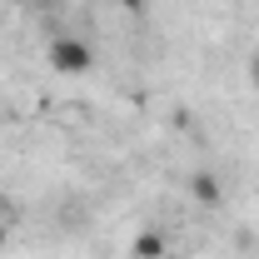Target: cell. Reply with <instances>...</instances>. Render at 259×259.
Returning <instances> with one entry per match:
<instances>
[{
  "mask_svg": "<svg viewBox=\"0 0 259 259\" xmlns=\"http://www.w3.org/2000/svg\"><path fill=\"white\" fill-rule=\"evenodd\" d=\"M90 65H95V50L85 40H75V35L50 40V70H60V75H90Z\"/></svg>",
  "mask_w": 259,
  "mask_h": 259,
  "instance_id": "6da1fadb",
  "label": "cell"
},
{
  "mask_svg": "<svg viewBox=\"0 0 259 259\" xmlns=\"http://www.w3.org/2000/svg\"><path fill=\"white\" fill-rule=\"evenodd\" d=\"M190 194L199 199V204H220V199H225V190H220V180H214L209 169H194V180H190Z\"/></svg>",
  "mask_w": 259,
  "mask_h": 259,
  "instance_id": "3957f363",
  "label": "cell"
},
{
  "mask_svg": "<svg viewBox=\"0 0 259 259\" xmlns=\"http://www.w3.org/2000/svg\"><path fill=\"white\" fill-rule=\"evenodd\" d=\"M120 5H125V10H135V15L145 10V0H120Z\"/></svg>",
  "mask_w": 259,
  "mask_h": 259,
  "instance_id": "277c9868",
  "label": "cell"
},
{
  "mask_svg": "<svg viewBox=\"0 0 259 259\" xmlns=\"http://www.w3.org/2000/svg\"><path fill=\"white\" fill-rule=\"evenodd\" d=\"M25 5H50V0H25Z\"/></svg>",
  "mask_w": 259,
  "mask_h": 259,
  "instance_id": "8992f818",
  "label": "cell"
},
{
  "mask_svg": "<svg viewBox=\"0 0 259 259\" xmlns=\"http://www.w3.org/2000/svg\"><path fill=\"white\" fill-rule=\"evenodd\" d=\"M0 244H5V225H0Z\"/></svg>",
  "mask_w": 259,
  "mask_h": 259,
  "instance_id": "52a82bcc",
  "label": "cell"
},
{
  "mask_svg": "<svg viewBox=\"0 0 259 259\" xmlns=\"http://www.w3.org/2000/svg\"><path fill=\"white\" fill-rule=\"evenodd\" d=\"M164 249H169V239H164L160 229H145V234H135V244H130L135 259H164Z\"/></svg>",
  "mask_w": 259,
  "mask_h": 259,
  "instance_id": "7a4b0ae2",
  "label": "cell"
},
{
  "mask_svg": "<svg viewBox=\"0 0 259 259\" xmlns=\"http://www.w3.org/2000/svg\"><path fill=\"white\" fill-rule=\"evenodd\" d=\"M249 75H254V85H259V55H254V65H249Z\"/></svg>",
  "mask_w": 259,
  "mask_h": 259,
  "instance_id": "5b68a950",
  "label": "cell"
}]
</instances>
